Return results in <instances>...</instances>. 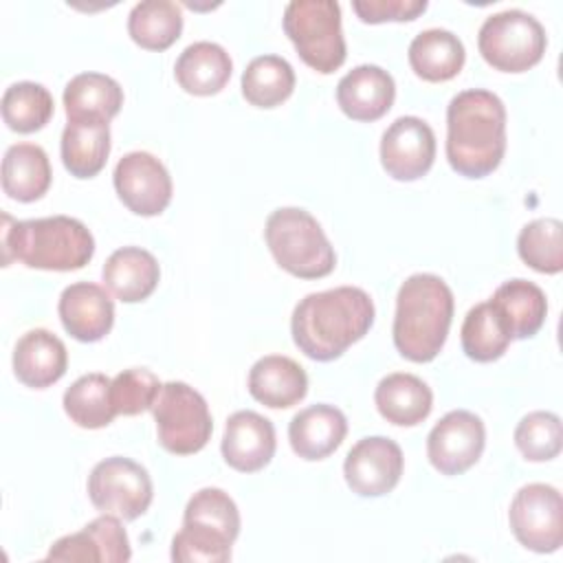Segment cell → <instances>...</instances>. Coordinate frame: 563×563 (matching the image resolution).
Segmentation results:
<instances>
[{"label": "cell", "instance_id": "cell-12", "mask_svg": "<svg viewBox=\"0 0 563 563\" xmlns=\"http://www.w3.org/2000/svg\"><path fill=\"white\" fill-rule=\"evenodd\" d=\"M484 444L486 429L482 418L466 409H453L429 431L427 457L442 475H460L482 457Z\"/></svg>", "mask_w": 563, "mask_h": 563}, {"label": "cell", "instance_id": "cell-20", "mask_svg": "<svg viewBox=\"0 0 563 563\" xmlns=\"http://www.w3.org/2000/svg\"><path fill=\"white\" fill-rule=\"evenodd\" d=\"M68 367V352L59 336L44 328L24 332L13 350V372L20 383L44 389L57 383Z\"/></svg>", "mask_w": 563, "mask_h": 563}, {"label": "cell", "instance_id": "cell-38", "mask_svg": "<svg viewBox=\"0 0 563 563\" xmlns=\"http://www.w3.org/2000/svg\"><path fill=\"white\" fill-rule=\"evenodd\" d=\"M161 387L158 376L145 367L123 369L112 378L110 385L112 407L121 416H139L141 411L152 409Z\"/></svg>", "mask_w": 563, "mask_h": 563}, {"label": "cell", "instance_id": "cell-3", "mask_svg": "<svg viewBox=\"0 0 563 563\" xmlns=\"http://www.w3.org/2000/svg\"><path fill=\"white\" fill-rule=\"evenodd\" d=\"M453 292L433 273L409 275L396 295L394 345L407 361L429 363L444 347L453 321Z\"/></svg>", "mask_w": 563, "mask_h": 563}, {"label": "cell", "instance_id": "cell-7", "mask_svg": "<svg viewBox=\"0 0 563 563\" xmlns=\"http://www.w3.org/2000/svg\"><path fill=\"white\" fill-rule=\"evenodd\" d=\"M284 31L303 64L330 75L345 62L341 7L334 0H292L284 9Z\"/></svg>", "mask_w": 563, "mask_h": 563}, {"label": "cell", "instance_id": "cell-10", "mask_svg": "<svg viewBox=\"0 0 563 563\" xmlns=\"http://www.w3.org/2000/svg\"><path fill=\"white\" fill-rule=\"evenodd\" d=\"M88 497L99 512L134 521L150 508L154 486L139 462L112 455L95 464L88 477Z\"/></svg>", "mask_w": 563, "mask_h": 563}, {"label": "cell", "instance_id": "cell-36", "mask_svg": "<svg viewBox=\"0 0 563 563\" xmlns=\"http://www.w3.org/2000/svg\"><path fill=\"white\" fill-rule=\"evenodd\" d=\"M519 257L537 273L556 275L563 271V224L556 218L528 222L517 238Z\"/></svg>", "mask_w": 563, "mask_h": 563}, {"label": "cell", "instance_id": "cell-14", "mask_svg": "<svg viewBox=\"0 0 563 563\" xmlns=\"http://www.w3.org/2000/svg\"><path fill=\"white\" fill-rule=\"evenodd\" d=\"M405 457L400 446L385 435L358 440L345 455L343 475L352 493L361 497H380L400 482Z\"/></svg>", "mask_w": 563, "mask_h": 563}, {"label": "cell", "instance_id": "cell-4", "mask_svg": "<svg viewBox=\"0 0 563 563\" xmlns=\"http://www.w3.org/2000/svg\"><path fill=\"white\" fill-rule=\"evenodd\" d=\"M2 264L20 260L40 271H77L95 255V238L70 216L13 220L2 213Z\"/></svg>", "mask_w": 563, "mask_h": 563}, {"label": "cell", "instance_id": "cell-33", "mask_svg": "<svg viewBox=\"0 0 563 563\" xmlns=\"http://www.w3.org/2000/svg\"><path fill=\"white\" fill-rule=\"evenodd\" d=\"M110 385H112V380L99 372L79 376L64 391L62 405H64L66 416L81 429L108 427L117 416V411L112 407Z\"/></svg>", "mask_w": 563, "mask_h": 563}, {"label": "cell", "instance_id": "cell-18", "mask_svg": "<svg viewBox=\"0 0 563 563\" xmlns=\"http://www.w3.org/2000/svg\"><path fill=\"white\" fill-rule=\"evenodd\" d=\"M57 312L64 330L81 341H101L114 323V303L103 286L92 282H77L62 290Z\"/></svg>", "mask_w": 563, "mask_h": 563}, {"label": "cell", "instance_id": "cell-27", "mask_svg": "<svg viewBox=\"0 0 563 563\" xmlns=\"http://www.w3.org/2000/svg\"><path fill=\"white\" fill-rule=\"evenodd\" d=\"M233 64L229 53L216 42H194L176 59L174 75L178 86L196 97H209L220 92L229 77Z\"/></svg>", "mask_w": 563, "mask_h": 563}, {"label": "cell", "instance_id": "cell-24", "mask_svg": "<svg viewBox=\"0 0 563 563\" xmlns=\"http://www.w3.org/2000/svg\"><path fill=\"white\" fill-rule=\"evenodd\" d=\"M59 150L70 176H97L110 154V123L103 119H70L62 132Z\"/></svg>", "mask_w": 563, "mask_h": 563}, {"label": "cell", "instance_id": "cell-5", "mask_svg": "<svg viewBox=\"0 0 563 563\" xmlns=\"http://www.w3.org/2000/svg\"><path fill=\"white\" fill-rule=\"evenodd\" d=\"M240 534V512L222 488H200L185 506L183 528L172 541L176 563H224Z\"/></svg>", "mask_w": 563, "mask_h": 563}, {"label": "cell", "instance_id": "cell-1", "mask_svg": "<svg viewBox=\"0 0 563 563\" xmlns=\"http://www.w3.org/2000/svg\"><path fill=\"white\" fill-rule=\"evenodd\" d=\"M374 323V301L356 286L306 295L292 310L295 345L312 361H334Z\"/></svg>", "mask_w": 563, "mask_h": 563}, {"label": "cell", "instance_id": "cell-13", "mask_svg": "<svg viewBox=\"0 0 563 563\" xmlns=\"http://www.w3.org/2000/svg\"><path fill=\"white\" fill-rule=\"evenodd\" d=\"M114 189L136 216H158L172 200V176L150 152H130L114 167Z\"/></svg>", "mask_w": 563, "mask_h": 563}, {"label": "cell", "instance_id": "cell-28", "mask_svg": "<svg viewBox=\"0 0 563 563\" xmlns=\"http://www.w3.org/2000/svg\"><path fill=\"white\" fill-rule=\"evenodd\" d=\"M51 163L35 143H15L2 158V189L18 202L40 200L51 187Z\"/></svg>", "mask_w": 563, "mask_h": 563}, {"label": "cell", "instance_id": "cell-34", "mask_svg": "<svg viewBox=\"0 0 563 563\" xmlns=\"http://www.w3.org/2000/svg\"><path fill=\"white\" fill-rule=\"evenodd\" d=\"M460 341L468 358L477 363H490L508 350L512 339L493 303L482 301L466 312L460 330Z\"/></svg>", "mask_w": 563, "mask_h": 563}, {"label": "cell", "instance_id": "cell-39", "mask_svg": "<svg viewBox=\"0 0 563 563\" xmlns=\"http://www.w3.org/2000/svg\"><path fill=\"white\" fill-rule=\"evenodd\" d=\"M352 9L367 24L416 20L427 9V0H354Z\"/></svg>", "mask_w": 563, "mask_h": 563}, {"label": "cell", "instance_id": "cell-16", "mask_svg": "<svg viewBox=\"0 0 563 563\" xmlns=\"http://www.w3.org/2000/svg\"><path fill=\"white\" fill-rule=\"evenodd\" d=\"M275 427L257 411L242 409L229 416L222 435V457L240 473L262 471L275 455Z\"/></svg>", "mask_w": 563, "mask_h": 563}, {"label": "cell", "instance_id": "cell-35", "mask_svg": "<svg viewBox=\"0 0 563 563\" xmlns=\"http://www.w3.org/2000/svg\"><path fill=\"white\" fill-rule=\"evenodd\" d=\"M55 103L48 88L35 81L11 84L2 95V119L20 134L42 130L53 117Z\"/></svg>", "mask_w": 563, "mask_h": 563}, {"label": "cell", "instance_id": "cell-37", "mask_svg": "<svg viewBox=\"0 0 563 563\" xmlns=\"http://www.w3.org/2000/svg\"><path fill=\"white\" fill-rule=\"evenodd\" d=\"M515 444L530 462H548L561 453L563 427L552 411H532L515 429Z\"/></svg>", "mask_w": 563, "mask_h": 563}, {"label": "cell", "instance_id": "cell-31", "mask_svg": "<svg viewBox=\"0 0 563 563\" xmlns=\"http://www.w3.org/2000/svg\"><path fill=\"white\" fill-rule=\"evenodd\" d=\"M183 31L180 7L172 0H143L128 15L130 37L147 51L169 48Z\"/></svg>", "mask_w": 563, "mask_h": 563}, {"label": "cell", "instance_id": "cell-26", "mask_svg": "<svg viewBox=\"0 0 563 563\" xmlns=\"http://www.w3.org/2000/svg\"><path fill=\"white\" fill-rule=\"evenodd\" d=\"M488 301L504 321L510 339L534 336L548 314L545 292L537 284L519 277L504 282Z\"/></svg>", "mask_w": 563, "mask_h": 563}, {"label": "cell", "instance_id": "cell-21", "mask_svg": "<svg viewBox=\"0 0 563 563\" xmlns=\"http://www.w3.org/2000/svg\"><path fill=\"white\" fill-rule=\"evenodd\" d=\"M347 433V420L334 405H310L292 416L288 440L303 460H323L334 453Z\"/></svg>", "mask_w": 563, "mask_h": 563}, {"label": "cell", "instance_id": "cell-9", "mask_svg": "<svg viewBox=\"0 0 563 563\" xmlns=\"http://www.w3.org/2000/svg\"><path fill=\"white\" fill-rule=\"evenodd\" d=\"M152 416L161 446L174 455L198 453L207 446L213 431L207 400L180 380H169L161 387Z\"/></svg>", "mask_w": 563, "mask_h": 563}, {"label": "cell", "instance_id": "cell-29", "mask_svg": "<svg viewBox=\"0 0 563 563\" xmlns=\"http://www.w3.org/2000/svg\"><path fill=\"white\" fill-rule=\"evenodd\" d=\"M407 55L413 73L433 84L453 79L466 59L462 40L446 29L420 31L411 40Z\"/></svg>", "mask_w": 563, "mask_h": 563}, {"label": "cell", "instance_id": "cell-32", "mask_svg": "<svg viewBox=\"0 0 563 563\" xmlns=\"http://www.w3.org/2000/svg\"><path fill=\"white\" fill-rule=\"evenodd\" d=\"M295 90V70L279 55L253 57L242 73V95L255 108H275Z\"/></svg>", "mask_w": 563, "mask_h": 563}, {"label": "cell", "instance_id": "cell-6", "mask_svg": "<svg viewBox=\"0 0 563 563\" xmlns=\"http://www.w3.org/2000/svg\"><path fill=\"white\" fill-rule=\"evenodd\" d=\"M264 238L275 262L301 279H319L334 271L336 255L321 224L299 207L275 209L266 218Z\"/></svg>", "mask_w": 563, "mask_h": 563}, {"label": "cell", "instance_id": "cell-19", "mask_svg": "<svg viewBox=\"0 0 563 563\" xmlns=\"http://www.w3.org/2000/svg\"><path fill=\"white\" fill-rule=\"evenodd\" d=\"M394 77L374 64H361L345 73L336 84V103L354 121H376L394 103Z\"/></svg>", "mask_w": 563, "mask_h": 563}, {"label": "cell", "instance_id": "cell-11", "mask_svg": "<svg viewBox=\"0 0 563 563\" xmlns=\"http://www.w3.org/2000/svg\"><path fill=\"white\" fill-rule=\"evenodd\" d=\"M515 539L539 554L556 552L563 545V499L550 484L521 486L508 510Z\"/></svg>", "mask_w": 563, "mask_h": 563}, {"label": "cell", "instance_id": "cell-22", "mask_svg": "<svg viewBox=\"0 0 563 563\" xmlns=\"http://www.w3.org/2000/svg\"><path fill=\"white\" fill-rule=\"evenodd\" d=\"M306 391L308 376L303 367L290 356H262L249 372V394L271 409H288L297 405Z\"/></svg>", "mask_w": 563, "mask_h": 563}, {"label": "cell", "instance_id": "cell-25", "mask_svg": "<svg viewBox=\"0 0 563 563\" xmlns=\"http://www.w3.org/2000/svg\"><path fill=\"white\" fill-rule=\"evenodd\" d=\"M374 402L387 422L413 427L431 413L433 394L422 378L407 372H394L376 385Z\"/></svg>", "mask_w": 563, "mask_h": 563}, {"label": "cell", "instance_id": "cell-30", "mask_svg": "<svg viewBox=\"0 0 563 563\" xmlns=\"http://www.w3.org/2000/svg\"><path fill=\"white\" fill-rule=\"evenodd\" d=\"M123 106L119 81L103 73H79L64 88V110L70 119L110 121Z\"/></svg>", "mask_w": 563, "mask_h": 563}, {"label": "cell", "instance_id": "cell-17", "mask_svg": "<svg viewBox=\"0 0 563 563\" xmlns=\"http://www.w3.org/2000/svg\"><path fill=\"white\" fill-rule=\"evenodd\" d=\"M132 550L128 534L114 515H103L86 523L79 532L57 539L46 559L48 561H103L125 563Z\"/></svg>", "mask_w": 563, "mask_h": 563}, {"label": "cell", "instance_id": "cell-23", "mask_svg": "<svg viewBox=\"0 0 563 563\" xmlns=\"http://www.w3.org/2000/svg\"><path fill=\"white\" fill-rule=\"evenodd\" d=\"M106 288L123 303H136L147 299L161 279V266L156 257L141 246L117 249L101 271Z\"/></svg>", "mask_w": 563, "mask_h": 563}, {"label": "cell", "instance_id": "cell-15", "mask_svg": "<svg viewBox=\"0 0 563 563\" xmlns=\"http://www.w3.org/2000/svg\"><path fill=\"white\" fill-rule=\"evenodd\" d=\"M435 158V134L420 117H398L380 139V163L394 180L422 178Z\"/></svg>", "mask_w": 563, "mask_h": 563}, {"label": "cell", "instance_id": "cell-8", "mask_svg": "<svg viewBox=\"0 0 563 563\" xmlns=\"http://www.w3.org/2000/svg\"><path fill=\"white\" fill-rule=\"evenodd\" d=\"M545 44L543 24L521 9L488 15L477 33L482 57L504 73H523L537 66L545 53Z\"/></svg>", "mask_w": 563, "mask_h": 563}, {"label": "cell", "instance_id": "cell-2", "mask_svg": "<svg viewBox=\"0 0 563 563\" xmlns=\"http://www.w3.org/2000/svg\"><path fill=\"white\" fill-rule=\"evenodd\" d=\"M506 152L504 101L482 88L457 92L446 108V158L466 178L493 174Z\"/></svg>", "mask_w": 563, "mask_h": 563}]
</instances>
